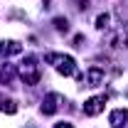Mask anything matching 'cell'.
Segmentation results:
<instances>
[{
  "label": "cell",
  "mask_w": 128,
  "mask_h": 128,
  "mask_svg": "<svg viewBox=\"0 0 128 128\" xmlns=\"http://www.w3.org/2000/svg\"><path fill=\"white\" fill-rule=\"evenodd\" d=\"M15 76V69L12 66H5V69H0V81H5V84H10Z\"/></svg>",
  "instance_id": "9"
},
{
  "label": "cell",
  "mask_w": 128,
  "mask_h": 128,
  "mask_svg": "<svg viewBox=\"0 0 128 128\" xmlns=\"http://www.w3.org/2000/svg\"><path fill=\"white\" fill-rule=\"evenodd\" d=\"M54 27H57L59 32H66V30H69V22H66V17H57V20H54Z\"/></svg>",
  "instance_id": "12"
},
{
  "label": "cell",
  "mask_w": 128,
  "mask_h": 128,
  "mask_svg": "<svg viewBox=\"0 0 128 128\" xmlns=\"http://www.w3.org/2000/svg\"><path fill=\"white\" fill-rule=\"evenodd\" d=\"M81 81H84L86 86H101V84H104V69H101V66H89L86 74L81 76Z\"/></svg>",
  "instance_id": "3"
},
{
  "label": "cell",
  "mask_w": 128,
  "mask_h": 128,
  "mask_svg": "<svg viewBox=\"0 0 128 128\" xmlns=\"http://www.w3.org/2000/svg\"><path fill=\"white\" fill-rule=\"evenodd\" d=\"M108 121H111L113 128H128V108H116V111H111Z\"/></svg>",
  "instance_id": "6"
},
{
  "label": "cell",
  "mask_w": 128,
  "mask_h": 128,
  "mask_svg": "<svg viewBox=\"0 0 128 128\" xmlns=\"http://www.w3.org/2000/svg\"><path fill=\"white\" fill-rule=\"evenodd\" d=\"M17 74L22 76L25 84H30V86L40 84V64H37V57H32V54H30V57H25V62L20 64Z\"/></svg>",
  "instance_id": "2"
},
{
  "label": "cell",
  "mask_w": 128,
  "mask_h": 128,
  "mask_svg": "<svg viewBox=\"0 0 128 128\" xmlns=\"http://www.w3.org/2000/svg\"><path fill=\"white\" fill-rule=\"evenodd\" d=\"M0 111L2 113H17V104L12 101V98H0Z\"/></svg>",
  "instance_id": "8"
},
{
  "label": "cell",
  "mask_w": 128,
  "mask_h": 128,
  "mask_svg": "<svg viewBox=\"0 0 128 128\" xmlns=\"http://www.w3.org/2000/svg\"><path fill=\"white\" fill-rule=\"evenodd\" d=\"M0 98H2V96H0Z\"/></svg>",
  "instance_id": "14"
},
{
  "label": "cell",
  "mask_w": 128,
  "mask_h": 128,
  "mask_svg": "<svg viewBox=\"0 0 128 128\" xmlns=\"http://www.w3.org/2000/svg\"><path fill=\"white\" fill-rule=\"evenodd\" d=\"M22 52V44L20 42H15V40H5V42H0V54L8 59V57H15V54H20Z\"/></svg>",
  "instance_id": "7"
},
{
  "label": "cell",
  "mask_w": 128,
  "mask_h": 128,
  "mask_svg": "<svg viewBox=\"0 0 128 128\" xmlns=\"http://www.w3.org/2000/svg\"><path fill=\"white\" fill-rule=\"evenodd\" d=\"M108 20H111V17L106 15V12L98 15V17H96V27H98V30H106V27H108Z\"/></svg>",
  "instance_id": "11"
},
{
  "label": "cell",
  "mask_w": 128,
  "mask_h": 128,
  "mask_svg": "<svg viewBox=\"0 0 128 128\" xmlns=\"http://www.w3.org/2000/svg\"><path fill=\"white\" fill-rule=\"evenodd\" d=\"M113 44L116 47H128V32H118L116 40H113Z\"/></svg>",
  "instance_id": "10"
},
{
  "label": "cell",
  "mask_w": 128,
  "mask_h": 128,
  "mask_svg": "<svg viewBox=\"0 0 128 128\" xmlns=\"http://www.w3.org/2000/svg\"><path fill=\"white\" fill-rule=\"evenodd\" d=\"M54 128H74V126H72V123H66V121H62V123H57Z\"/></svg>",
  "instance_id": "13"
},
{
  "label": "cell",
  "mask_w": 128,
  "mask_h": 128,
  "mask_svg": "<svg viewBox=\"0 0 128 128\" xmlns=\"http://www.w3.org/2000/svg\"><path fill=\"white\" fill-rule=\"evenodd\" d=\"M106 106V96H91L86 104H84V113L86 116H98Z\"/></svg>",
  "instance_id": "4"
},
{
  "label": "cell",
  "mask_w": 128,
  "mask_h": 128,
  "mask_svg": "<svg viewBox=\"0 0 128 128\" xmlns=\"http://www.w3.org/2000/svg\"><path fill=\"white\" fill-rule=\"evenodd\" d=\"M62 96L59 94H47L44 96V101H42V113H47V116H52V113H57V108L62 106Z\"/></svg>",
  "instance_id": "5"
},
{
  "label": "cell",
  "mask_w": 128,
  "mask_h": 128,
  "mask_svg": "<svg viewBox=\"0 0 128 128\" xmlns=\"http://www.w3.org/2000/svg\"><path fill=\"white\" fill-rule=\"evenodd\" d=\"M44 62L52 64L62 76H74L76 74V64H74V59L69 57V54H57V52H49L47 57H44Z\"/></svg>",
  "instance_id": "1"
}]
</instances>
